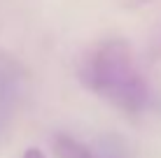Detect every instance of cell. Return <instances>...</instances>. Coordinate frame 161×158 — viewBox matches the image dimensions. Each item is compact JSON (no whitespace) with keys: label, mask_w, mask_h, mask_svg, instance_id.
I'll list each match as a JSON object with an SVG mask.
<instances>
[{"label":"cell","mask_w":161,"mask_h":158,"mask_svg":"<svg viewBox=\"0 0 161 158\" xmlns=\"http://www.w3.org/2000/svg\"><path fill=\"white\" fill-rule=\"evenodd\" d=\"M80 79L89 91L124 112H140L147 105V84L131 47L121 40L101 42L82 58Z\"/></svg>","instance_id":"1"},{"label":"cell","mask_w":161,"mask_h":158,"mask_svg":"<svg viewBox=\"0 0 161 158\" xmlns=\"http://www.w3.org/2000/svg\"><path fill=\"white\" fill-rule=\"evenodd\" d=\"M54 154L56 158H96L86 146H82L77 140L68 137V135H58L54 140Z\"/></svg>","instance_id":"2"},{"label":"cell","mask_w":161,"mask_h":158,"mask_svg":"<svg viewBox=\"0 0 161 158\" xmlns=\"http://www.w3.org/2000/svg\"><path fill=\"white\" fill-rule=\"evenodd\" d=\"M21 158H47V156H44V154H42L40 149H35V146H31V149H26V151H24V156H21Z\"/></svg>","instance_id":"3"}]
</instances>
